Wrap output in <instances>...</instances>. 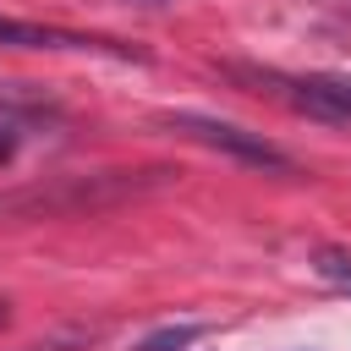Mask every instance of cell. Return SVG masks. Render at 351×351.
<instances>
[{
    "instance_id": "obj_5",
    "label": "cell",
    "mask_w": 351,
    "mask_h": 351,
    "mask_svg": "<svg viewBox=\"0 0 351 351\" xmlns=\"http://www.w3.org/2000/svg\"><path fill=\"white\" fill-rule=\"evenodd\" d=\"M208 335V324H165V329H154V335H143V346L137 351H186L192 340H203Z\"/></svg>"
},
{
    "instance_id": "obj_6",
    "label": "cell",
    "mask_w": 351,
    "mask_h": 351,
    "mask_svg": "<svg viewBox=\"0 0 351 351\" xmlns=\"http://www.w3.org/2000/svg\"><path fill=\"white\" fill-rule=\"evenodd\" d=\"M313 269H318L324 280H335V285H351V258H346V252H318Z\"/></svg>"
},
{
    "instance_id": "obj_10",
    "label": "cell",
    "mask_w": 351,
    "mask_h": 351,
    "mask_svg": "<svg viewBox=\"0 0 351 351\" xmlns=\"http://www.w3.org/2000/svg\"><path fill=\"white\" fill-rule=\"evenodd\" d=\"M132 5H170V0H132Z\"/></svg>"
},
{
    "instance_id": "obj_2",
    "label": "cell",
    "mask_w": 351,
    "mask_h": 351,
    "mask_svg": "<svg viewBox=\"0 0 351 351\" xmlns=\"http://www.w3.org/2000/svg\"><path fill=\"white\" fill-rule=\"evenodd\" d=\"M236 82H247L252 93L280 99L285 110L324 121V126H351V77H329V71H274V66H225Z\"/></svg>"
},
{
    "instance_id": "obj_8",
    "label": "cell",
    "mask_w": 351,
    "mask_h": 351,
    "mask_svg": "<svg viewBox=\"0 0 351 351\" xmlns=\"http://www.w3.org/2000/svg\"><path fill=\"white\" fill-rule=\"evenodd\" d=\"M5 324H11V302L0 296V329H5Z\"/></svg>"
},
{
    "instance_id": "obj_3",
    "label": "cell",
    "mask_w": 351,
    "mask_h": 351,
    "mask_svg": "<svg viewBox=\"0 0 351 351\" xmlns=\"http://www.w3.org/2000/svg\"><path fill=\"white\" fill-rule=\"evenodd\" d=\"M165 126L214 148V154H225V159H236V165H252V170H269V176H296V159L280 143H269L263 132H247L236 121H219V115H203V110H170Z\"/></svg>"
},
{
    "instance_id": "obj_7",
    "label": "cell",
    "mask_w": 351,
    "mask_h": 351,
    "mask_svg": "<svg viewBox=\"0 0 351 351\" xmlns=\"http://www.w3.org/2000/svg\"><path fill=\"white\" fill-rule=\"evenodd\" d=\"M93 335H82V329H66V335H49V340H38V346H22V351H82Z\"/></svg>"
},
{
    "instance_id": "obj_4",
    "label": "cell",
    "mask_w": 351,
    "mask_h": 351,
    "mask_svg": "<svg viewBox=\"0 0 351 351\" xmlns=\"http://www.w3.org/2000/svg\"><path fill=\"white\" fill-rule=\"evenodd\" d=\"M0 44H16V49H115L104 38H82V33H66V27H38V22H11L0 16ZM126 55V49H115Z\"/></svg>"
},
{
    "instance_id": "obj_1",
    "label": "cell",
    "mask_w": 351,
    "mask_h": 351,
    "mask_svg": "<svg viewBox=\"0 0 351 351\" xmlns=\"http://www.w3.org/2000/svg\"><path fill=\"white\" fill-rule=\"evenodd\" d=\"M176 170H88V176H55L33 181L16 192H0V219H71V214H99L115 203H132L143 192H159Z\"/></svg>"
},
{
    "instance_id": "obj_9",
    "label": "cell",
    "mask_w": 351,
    "mask_h": 351,
    "mask_svg": "<svg viewBox=\"0 0 351 351\" xmlns=\"http://www.w3.org/2000/svg\"><path fill=\"white\" fill-rule=\"evenodd\" d=\"M5 154H11V137H5V126H0V159H5Z\"/></svg>"
},
{
    "instance_id": "obj_11",
    "label": "cell",
    "mask_w": 351,
    "mask_h": 351,
    "mask_svg": "<svg viewBox=\"0 0 351 351\" xmlns=\"http://www.w3.org/2000/svg\"><path fill=\"white\" fill-rule=\"evenodd\" d=\"M335 11H346V16H351V0H335Z\"/></svg>"
}]
</instances>
